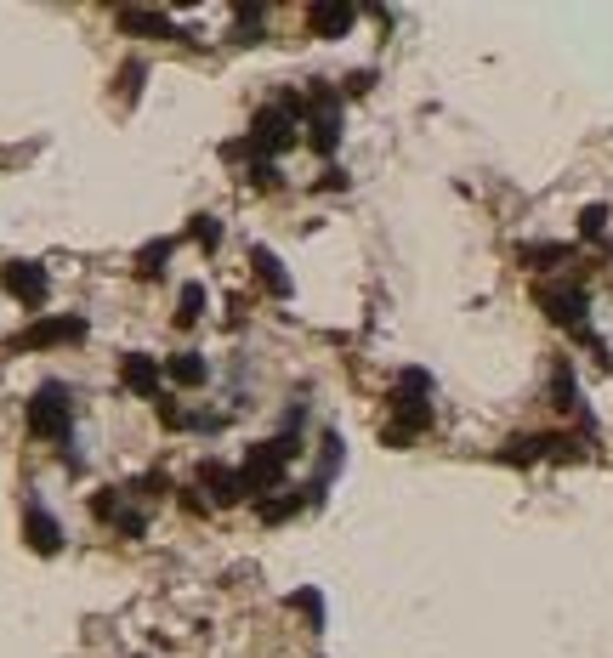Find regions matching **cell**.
<instances>
[{
    "mask_svg": "<svg viewBox=\"0 0 613 658\" xmlns=\"http://www.w3.org/2000/svg\"><path fill=\"white\" fill-rule=\"evenodd\" d=\"M517 261L523 267H557V261H568V244H523Z\"/></svg>",
    "mask_w": 613,
    "mask_h": 658,
    "instance_id": "19",
    "label": "cell"
},
{
    "mask_svg": "<svg viewBox=\"0 0 613 658\" xmlns=\"http://www.w3.org/2000/svg\"><path fill=\"white\" fill-rule=\"evenodd\" d=\"M608 233V205H585L579 210V239H602Z\"/></svg>",
    "mask_w": 613,
    "mask_h": 658,
    "instance_id": "21",
    "label": "cell"
},
{
    "mask_svg": "<svg viewBox=\"0 0 613 658\" xmlns=\"http://www.w3.org/2000/svg\"><path fill=\"white\" fill-rule=\"evenodd\" d=\"M506 466H528V460H545V437H511L506 449H500Z\"/></svg>",
    "mask_w": 613,
    "mask_h": 658,
    "instance_id": "16",
    "label": "cell"
},
{
    "mask_svg": "<svg viewBox=\"0 0 613 658\" xmlns=\"http://www.w3.org/2000/svg\"><path fill=\"white\" fill-rule=\"evenodd\" d=\"M199 494H211V505H239L245 500V483H239V471L205 460V466H199Z\"/></svg>",
    "mask_w": 613,
    "mask_h": 658,
    "instance_id": "12",
    "label": "cell"
},
{
    "mask_svg": "<svg viewBox=\"0 0 613 658\" xmlns=\"http://www.w3.org/2000/svg\"><path fill=\"white\" fill-rule=\"evenodd\" d=\"M250 182H256V188H279V165L256 159V165H250Z\"/></svg>",
    "mask_w": 613,
    "mask_h": 658,
    "instance_id": "24",
    "label": "cell"
},
{
    "mask_svg": "<svg viewBox=\"0 0 613 658\" xmlns=\"http://www.w3.org/2000/svg\"><path fill=\"white\" fill-rule=\"evenodd\" d=\"M335 466H341V437H324V471H335Z\"/></svg>",
    "mask_w": 613,
    "mask_h": 658,
    "instance_id": "27",
    "label": "cell"
},
{
    "mask_svg": "<svg viewBox=\"0 0 613 658\" xmlns=\"http://www.w3.org/2000/svg\"><path fill=\"white\" fill-rule=\"evenodd\" d=\"M551 392H557V409H568V415L579 409V392H574V375H568V364H557V375H551Z\"/></svg>",
    "mask_w": 613,
    "mask_h": 658,
    "instance_id": "20",
    "label": "cell"
},
{
    "mask_svg": "<svg viewBox=\"0 0 613 658\" xmlns=\"http://www.w3.org/2000/svg\"><path fill=\"white\" fill-rule=\"evenodd\" d=\"M171 250H176L171 239H154V244H142V256H137V273H142V278H159V273H165V261H171Z\"/></svg>",
    "mask_w": 613,
    "mask_h": 658,
    "instance_id": "18",
    "label": "cell"
},
{
    "mask_svg": "<svg viewBox=\"0 0 613 658\" xmlns=\"http://www.w3.org/2000/svg\"><path fill=\"white\" fill-rule=\"evenodd\" d=\"M540 307H545V318H551V324H562V329H585V307H591V301H585V290H579V284H545L540 290Z\"/></svg>",
    "mask_w": 613,
    "mask_h": 658,
    "instance_id": "7",
    "label": "cell"
},
{
    "mask_svg": "<svg viewBox=\"0 0 613 658\" xmlns=\"http://www.w3.org/2000/svg\"><path fill=\"white\" fill-rule=\"evenodd\" d=\"M137 91H142V63H131V69H120V97L131 103Z\"/></svg>",
    "mask_w": 613,
    "mask_h": 658,
    "instance_id": "25",
    "label": "cell"
},
{
    "mask_svg": "<svg viewBox=\"0 0 613 658\" xmlns=\"http://www.w3.org/2000/svg\"><path fill=\"white\" fill-rule=\"evenodd\" d=\"M426 392H432V381H426L421 369H403L398 386H392V409H398V420L386 426V449H403L415 432H426L432 426V403H426Z\"/></svg>",
    "mask_w": 613,
    "mask_h": 658,
    "instance_id": "1",
    "label": "cell"
},
{
    "mask_svg": "<svg viewBox=\"0 0 613 658\" xmlns=\"http://www.w3.org/2000/svg\"><path fill=\"white\" fill-rule=\"evenodd\" d=\"M250 142H256V148H267V154L290 148V142H296V103L262 108V114H256V125H250Z\"/></svg>",
    "mask_w": 613,
    "mask_h": 658,
    "instance_id": "8",
    "label": "cell"
},
{
    "mask_svg": "<svg viewBox=\"0 0 613 658\" xmlns=\"http://www.w3.org/2000/svg\"><path fill=\"white\" fill-rule=\"evenodd\" d=\"M250 267H256V284H262L273 301H284V295H290V273H284V261L273 256V250H262V244H256V250H250Z\"/></svg>",
    "mask_w": 613,
    "mask_h": 658,
    "instance_id": "13",
    "label": "cell"
},
{
    "mask_svg": "<svg viewBox=\"0 0 613 658\" xmlns=\"http://www.w3.org/2000/svg\"><path fill=\"white\" fill-rule=\"evenodd\" d=\"M205 318V284H182L176 295V324H199Z\"/></svg>",
    "mask_w": 613,
    "mask_h": 658,
    "instance_id": "17",
    "label": "cell"
},
{
    "mask_svg": "<svg viewBox=\"0 0 613 658\" xmlns=\"http://www.w3.org/2000/svg\"><path fill=\"white\" fill-rule=\"evenodd\" d=\"M290 607H296V613H307L313 624H324V602H318V590H296V596H290Z\"/></svg>",
    "mask_w": 613,
    "mask_h": 658,
    "instance_id": "22",
    "label": "cell"
},
{
    "mask_svg": "<svg viewBox=\"0 0 613 658\" xmlns=\"http://www.w3.org/2000/svg\"><path fill=\"white\" fill-rule=\"evenodd\" d=\"M301 454V443L290 432L273 437V443H256V449L245 454V466H239V483H245V494H256V500H267L273 488L284 483V471H290V460Z\"/></svg>",
    "mask_w": 613,
    "mask_h": 658,
    "instance_id": "2",
    "label": "cell"
},
{
    "mask_svg": "<svg viewBox=\"0 0 613 658\" xmlns=\"http://www.w3.org/2000/svg\"><path fill=\"white\" fill-rule=\"evenodd\" d=\"M369 86H375V74H369V69H358V74L347 80V97H364Z\"/></svg>",
    "mask_w": 613,
    "mask_h": 658,
    "instance_id": "26",
    "label": "cell"
},
{
    "mask_svg": "<svg viewBox=\"0 0 613 658\" xmlns=\"http://www.w3.org/2000/svg\"><path fill=\"white\" fill-rule=\"evenodd\" d=\"M307 131H313L307 142H313L318 154H335V148H341V103H335L324 86L307 91Z\"/></svg>",
    "mask_w": 613,
    "mask_h": 658,
    "instance_id": "4",
    "label": "cell"
},
{
    "mask_svg": "<svg viewBox=\"0 0 613 658\" xmlns=\"http://www.w3.org/2000/svg\"><path fill=\"white\" fill-rule=\"evenodd\" d=\"M23 539H29L40 556L63 551V528H57V517L46 511V505H29V511H23Z\"/></svg>",
    "mask_w": 613,
    "mask_h": 658,
    "instance_id": "11",
    "label": "cell"
},
{
    "mask_svg": "<svg viewBox=\"0 0 613 658\" xmlns=\"http://www.w3.org/2000/svg\"><path fill=\"white\" fill-rule=\"evenodd\" d=\"M120 381H125V392H137V398H159L165 369H159V358H148V352H125L120 358Z\"/></svg>",
    "mask_w": 613,
    "mask_h": 658,
    "instance_id": "10",
    "label": "cell"
},
{
    "mask_svg": "<svg viewBox=\"0 0 613 658\" xmlns=\"http://www.w3.org/2000/svg\"><path fill=\"white\" fill-rule=\"evenodd\" d=\"M120 29H131V35H159V40H182V29H171V18H159V12H120Z\"/></svg>",
    "mask_w": 613,
    "mask_h": 658,
    "instance_id": "15",
    "label": "cell"
},
{
    "mask_svg": "<svg viewBox=\"0 0 613 658\" xmlns=\"http://www.w3.org/2000/svg\"><path fill=\"white\" fill-rule=\"evenodd\" d=\"M69 341H86V318H40L23 335H12V352H35V347H69Z\"/></svg>",
    "mask_w": 613,
    "mask_h": 658,
    "instance_id": "5",
    "label": "cell"
},
{
    "mask_svg": "<svg viewBox=\"0 0 613 658\" xmlns=\"http://www.w3.org/2000/svg\"><path fill=\"white\" fill-rule=\"evenodd\" d=\"M69 426H74V403L63 386H40L35 398H29V432L46 437V443H69Z\"/></svg>",
    "mask_w": 613,
    "mask_h": 658,
    "instance_id": "3",
    "label": "cell"
},
{
    "mask_svg": "<svg viewBox=\"0 0 613 658\" xmlns=\"http://www.w3.org/2000/svg\"><path fill=\"white\" fill-rule=\"evenodd\" d=\"M193 239H199V250H216V244H222V227H216L211 216H193Z\"/></svg>",
    "mask_w": 613,
    "mask_h": 658,
    "instance_id": "23",
    "label": "cell"
},
{
    "mask_svg": "<svg viewBox=\"0 0 613 658\" xmlns=\"http://www.w3.org/2000/svg\"><path fill=\"white\" fill-rule=\"evenodd\" d=\"M0 284H6V295L23 301V307H40V301L52 295V278H46V267H35V261H6V267H0Z\"/></svg>",
    "mask_w": 613,
    "mask_h": 658,
    "instance_id": "6",
    "label": "cell"
},
{
    "mask_svg": "<svg viewBox=\"0 0 613 658\" xmlns=\"http://www.w3.org/2000/svg\"><path fill=\"white\" fill-rule=\"evenodd\" d=\"M352 23H358L352 0H313V6H307V29H313L318 40H341Z\"/></svg>",
    "mask_w": 613,
    "mask_h": 658,
    "instance_id": "9",
    "label": "cell"
},
{
    "mask_svg": "<svg viewBox=\"0 0 613 658\" xmlns=\"http://www.w3.org/2000/svg\"><path fill=\"white\" fill-rule=\"evenodd\" d=\"M165 375H171L176 386H205L211 381V364H205L199 352H176L171 364H165Z\"/></svg>",
    "mask_w": 613,
    "mask_h": 658,
    "instance_id": "14",
    "label": "cell"
}]
</instances>
